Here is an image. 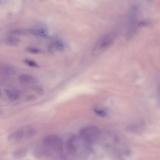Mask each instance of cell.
<instances>
[{"mask_svg": "<svg viewBox=\"0 0 160 160\" xmlns=\"http://www.w3.org/2000/svg\"><path fill=\"white\" fill-rule=\"evenodd\" d=\"M27 50L30 53L33 54H37L41 52V50H40L35 48H29L27 49Z\"/></svg>", "mask_w": 160, "mask_h": 160, "instance_id": "obj_16", "label": "cell"}, {"mask_svg": "<svg viewBox=\"0 0 160 160\" xmlns=\"http://www.w3.org/2000/svg\"><path fill=\"white\" fill-rule=\"evenodd\" d=\"M115 35L109 33L103 36L97 41L92 52V55L96 56L104 51L110 47L115 40Z\"/></svg>", "mask_w": 160, "mask_h": 160, "instance_id": "obj_3", "label": "cell"}, {"mask_svg": "<svg viewBox=\"0 0 160 160\" xmlns=\"http://www.w3.org/2000/svg\"><path fill=\"white\" fill-rule=\"evenodd\" d=\"M7 43L11 45H16L19 41V40L16 37H10L7 40Z\"/></svg>", "mask_w": 160, "mask_h": 160, "instance_id": "obj_11", "label": "cell"}, {"mask_svg": "<svg viewBox=\"0 0 160 160\" xmlns=\"http://www.w3.org/2000/svg\"><path fill=\"white\" fill-rule=\"evenodd\" d=\"M27 154L26 150L24 148H20L15 151L13 154L14 157L17 158L25 157Z\"/></svg>", "mask_w": 160, "mask_h": 160, "instance_id": "obj_8", "label": "cell"}, {"mask_svg": "<svg viewBox=\"0 0 160 160\" xmlns=\"http://www.w3.org/2000/svg\"><path fill=\"white\" fill-rule=\"evenodd\" d=\"M2 94V92L1 90H0V96H1Z\"/></svg>", "mask_w": 160, "mask_h": 160, "instance_id": "obj_19", "label": "cell"}, {"mask_svg": "<svg viewBox=\"0 0 160 160\" xmlns=\"http://www.w3.org/2000/svg\"><path fill=\"white\" fill-rule=\"evenodd\" d=\"M42 145L51 152L58 154L62 153L64 142L59 136L54 134L45 136L42 141Z\"/></svg>", "mask_w": 160, "mask_h": 160, "instance_id": "obj_2", "label": "cell"}, {"mask_svg": "<svg viewBox=\"0 0 160 160\" xmlns=\"http://www.w3.org/2000/svg\"><path fill=\"white\" fill-rule=\"evenodd\" d=\"M25 62L30 66L35 68H39V67L38 64L35 61L27 59L25 60Z\"/></svg>", "mask_w": 160, "mask_h": 160, "instance_id": "obj_14", "label": "cell"}, {"mask_svg": "<svg viewBox=\"0 0 160 160\" xmlns=\"http://www.w3.org/2000/svg\"><path fill=\"white\" fill-rule=\"evenodd\" d=\"M33 89L34 91L38 95L42 96L44 94V91L40 86H36L34 87Z\"/></svg>", "mask_w": 160, "mask_h": 160, "instance_id": "obj_13", "label": "cell"}, {"mask_svg": "<svg viewBox=\"0 0 160 160\" xmlns=\"http://www.w3.org/2000/svg\"><path fill=\"white\" fill-rule=\"evenodd\" d=\"M12 33L16 34H20H20L26 33V32L24 31V30H16L12 31Z\"/></svg>", "mask_w": 160, "mask_h": 160, "instance_id": "obj_17", "label": "cell"}, {"mask_svg": "<svg viewBox=\"0 0 160 160\" xmlns=\"http://www.w3.org/2000/svg\"><path fill=\"white\" fill-rule=\"evenodd\" d=\"M25 132L23 130H17L11 134L9 137L10 140L15 139L17 141H20L25 137Z\"/></svg>", "mask_w": 160, "mask_h": 160, "instance_id": "obj_6", "label": "cell"}, {"mask_svg": "<svg viewBox=\"0 0 160 160\" xmlns=\"http://www.w3.org/2000/svg\"><path fill=\"white\" fill-rule=\"evenodd\" d=\"M53 47L56 50L60 51L64 50L65 47L63 43L60 40H55L52 43Z\"/></svg>", "mask_w": 160, "mask_h": 160, "instance_id": "obj_9", "label": "cell"}, {"mask_svg": "<svg viewBox=\"0 0 160 160\" xmlns=\"http://www.w3.org/2000/svg\"><path fill=\"white\" fill-rule=\"evenodd\" d=\"M138 15V9L136 6L132 7L129 14V26L127 33L126 37L130 39L135 35L137 30L138 23H137Z\"/></svg>", "mask_w": 160, "mask_h": 160, "instance_id": "obj_4", "label": "cell"}, {"mask_svg": "<svg viewBox=\"0 0 160 160\" xmlns=\"http://www.w3.org/2000/svg\"><path fill=\"white\" fill-rule=\"evenodd\" d=\"M94 112L98 115L101 117H105L106 115V112L103 110L95 109Z\"/></svg>", "mask_w": 160, "mask_h": 160, "instance_id": "obj_15", "label": "cell"}, {"mask_svg": "<svg viewBox=\"0 0 160 160\" xmlns=\"http://www.w3.org/2000/svg\"><path fill=\"white\" fill-rule=\"evenodd\" d=\"M19 81L23 84H29L37 83L38 82L37 78L28 74H22L19 76Z\"/></svg>", "mask_w": 160, "mask_h": 160, "instance_id": "obj_5", "label": "cell"}, {"mask_svg": "<svg viewBox=\"0 0 160 160\" xmlns=\"http://www.w3.org/2000/svg\"><path fill=\"white\" fill-rule=\"evenodd\" d=\"M5 93L7 97L11 100H16L19 99L20 97L18 93L11 90L5 89Z\"/></svg>", "mask_w": 160, "mask_h": 160, "instance_id": "obj_7", "label": "cell"}, {"mask_svg": "<svg viewBox=\"0 0 160 160\" xmlns=\"http://www.w3.org/2000/svg\"><path fill=\"white\" fill-rule=\"evenodd\" d=\"M36 33L40 37H47L48 35V31L46 29L40 28L37 30Z\"/></svg>", "mask_w": 160, "mask_h": 160, "instance_id": "obj_10", "label": "cell"}, {"mask_svg": "<svg viewBox=\"0 0 160 160\" xmlns=\"http://www.w3.org/2000/svg\"><path fill=\"white\" fill-rule=\"evenodd\" d=\"M2 111L1 110H0V116L2 115Z\"/></svg>", "mask_w": 160, "mask_h": 160, "instance_id": "obj_18", "label": "cell"}, {"mask_svg": "<svg viewBox=\"0 0 160 160\" xmlns=\"http://www.w3.org/2000/svg\"><path fill=\"white\" fill-rule=\"evenodd\" d=\"M36 131L35 130L30 129L25 132V137L27 139L33 137L36 134Z\"/></svg>", "mask_w": 160, "mask_h": 160, "instance_id": "obj_12", "label": "cell"}, {"mask_svg": "<svg viewBox=\"0 0 160 160\" xmlns=\"http://www.w3.org/2000/svg\"><path fill=\"white\" fill-rule=\"evenodd\" d=\"M101 135L99 129L95 126H89L82 128L78 134L80 137L90 146L99 141Z\"/></svg>", "mask_w": 160, "mask_h": 160, "instance_id": "obj_1", "label": "cell"}]
</instances>
